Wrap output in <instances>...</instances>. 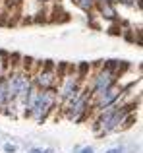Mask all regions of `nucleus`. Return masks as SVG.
<instances>
[{
    "mask_svg": "<svg viewBox=\"0 0 143 153\" xmlns=\"http://www.w3.org/2000/svg\"><path fill=\"white\" fill-rule=\"evenodd\" d=\"M45 153H54V149H46V151H45Z\"/></svg>",
    "mask_w": 143,
    "mask_h": 153,
    "instance_id": "nucleus-14",
    "label": "nucleus"
},
{
    "mask_svg": "<svg viewBox=\"0 0 143 153\" xmlns=\"http://www.w3.org/2000/svg\"><path fill=\"white\" fill-rule=\"evenodd\" d=\"M54 101H56V95H54L52 89H43L41 93H37V101H35V107L31 111V114L35 116L37 122L45 120V116L49 114V111L54 107Z\"/></svg>",
    "mask_w": 143,
    "mask_h": 153,
    "instance_id": "nucleus-1",
    "label": "nucleus"
},
{
    "mask_svg": "<svg viewBox=\"0 0 143 153\" xmlns=\"http://www.w3.org/2000/svg\"><path fill=\"white\" fill-rule=\"evenodd\" d=\"M75 2H77L83 10H91V8H93V4H95V0H75Z\"/></svg>",
    "mask_w": 143,
    "mask_h": 153,
    "instance_id": "nucleus-9",
    "label": "nucleus"
},
{
    "mask_svg": "<svg viewBox=\"0 0 143 153\" xmlns=\"http://www.w3.org/2000/svg\"><path fill=\"white\" fill-rule=\"evenodd\" d=\"M120 93L122 91L118 89V87H110V89H106L105 93H101L99 95V103H97V108H106V107H110V105H114V101H116L118 97H120Z\"/></svg>",
    "mask_w": 143,
    "mask_h": 153,
    "instance_id": "nucleus-3",
    "label": "nucleus"
},
{
    "mask_svg": "<svg viewBox=\"0 0 143 153\" xmlns=\"http://www.w3.org/2000/svg\"><path fill=\"white\" fill-rule=\"evenodd\" d=\"M15 149H18L15 143H6V146H4V151H6V153H14Z\"/></svg>",
    "mask_w": 143,
    "mask_h": 153,
    "instance_id": "nucleus-10",
    "label": "nucleus"
},
{
    "mask_svg": "<svg viewBox=\"0 0 143 153\" xmlns=\"http://www.w3.org/2000/svg\"><path fill=\"white\" fill-rule=\"evenodd\" d=\"M81 153H95V149H93V147H83V149H81Z\"/></svg>",
    "mask_w": 143,
    "mask_h": 153,
    "instance_id": "nucleus-12",
    "label": "nucleus"
},
{
    "mask_svg": "<svg viewBox=\"0 0 143 153\" xmlns=\"http://www.w3.org/2000/svg\"><path fill=\"white\" fill-rule=\"evenodd\" d=\"M114 82H116V78H114V72L112 70H102L101 74L95 78V83H93V93L95 95H101L105 93L106 89H110V87L114 85Z\"/></svg>",
    "mask_w": 143,
    "mask_h": 153,
    "instance_id": "nucleus-2",
    "label": "nucleus"
},
{
    "mask_svg": "<svg viewBox=\"0 0 143 153\" xmlns=\"http://www.w3.org/2000/svg\"><path fill=\"white\" fill-rule=\"evenodd\" d=\"M133 2H139V0H133Z\"/></svg>",
    "mask_w": 143,
    "mask_h": 153,
    "instance_id": "nucleus-15",
    "label": "nucleus"
},
{
    "mask_svg": "<svg viewBox=\"0 0 143 153\" xmlns=\"http://www.w3.org/2000/svg\"><path fill=\"white\" fill-rule=\"evenodd\" d=\"M8 103V87H6V78H0V107Z\"/></svg>",
    "mask_w": 143,
    "mask_h": 153,
    "instance_id": "nucleus-8",
    "label": "nucleus"
},
{
    "mask_svg": "<svg viewBox=\"0 0 143 153\" xmlns=\"http://www.w3.org/2000/svg\"><path fill=\"white\" fill-rule=\"evenodd\" d=\"M54 83V72H52V68L50 66H46L45 70H41L39 72V76H37V85L41 87V89H50V85Z\"/></svg>",
    "mask_w": 143,
    "mask_h": 153,
    "instance_id": "nucleus-5",
    "label": "nucleus"
},
{
    "mask_svg": "<svg viewBox=\"0 0 143 153\" xmlns=\"http://www.w3.org/2000/svg\"><path fill=\"white\" fill-rule=\"evenodd\" d=\"M27 153H43V151H41V149H37V147H33V149H29Z\"/></svg>",
    "mask_w": 143,
    "mask_h": 153,
    "instance_id": "nucleus-13",
    "label": "nucleus"
},
{
    "mask_svg": "<svg viewBox=\"0 0 143 153\" xmlns=\"http://www.w3.org/2000/svg\"><path fill=\"white\" fill-rule=\"evenodd\" d=\"M99 8H101V14L105 16V18H110V19H112L114 16H116V12H114L112 4L106 2V0H99Z\"/></svg>",
    "mask_w": 143,
    "mask_h": 153,
    "instance_id": "nucleus-7",
    "label": "nucleus"
},
{
    "mask_svg": "<svg viewBox=\"0 0 143 153\" xmlns=\"http://www.w3.org/2000/svg\"><path fill=\"white\" fill-rule=\"evenodd\" d=\"M75 89H77V78H68L66 83H64V87H62V91H60V95L66 99V97H70Z\"/></svg>",
    "mask_w": 143,
    "mask_h": 153,
    "instance_id": "nucleus-6",
    "label": "nucleus"
},
{
    "mask_svg": "<svg viewBox=\"0 0 143 153\" xmlns=\"http://www.w3.org/2000/svg\"><path fill=\"white\" fill-rule=\"evenodd\" d=\"M85 108H87V95L83 93L77 101L72 105V107H68V116H70V118H74V120H79V116L85 112Z\"/></svg>",
    "mask_w": 143,
    "mask_h": 153,
    "instance_id": "nucleus-4",
    "label": "nucleus"
},
{
    "mask_svg": "<svg viewBox=\"0 0 143 153\" xmlns=\"http://www.w3.org/2000/svg\"><path fill=\"white\" fill-rule=\"evenodd\" d=\"M106 153H124V147H112V149H108Z\"/></svg>",
    "mask_w": 143,
    "mask_h": 153,
    "instance_id": "nucleus-11",
    "label": "nucleus"
}]
</instances>
